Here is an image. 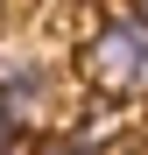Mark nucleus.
<instances>
[{"mask_svg": "<svg viewBox=\"0 0 148 155\" xmlns=\"http://www.w3.org/2000/svg\"><path fill=\"white\" fill-rule=\"evenodd\" d=\"M85 64H92V78L106 92L141 85V78H148V21H113V28L85 49Z\"/></svg>", "mask_w": 148, "mask_h": 155, "instance_id": "1", "label": "nucleus"}, {"mask_svg": "<svg viewBox=\"0 0 148 155\" xmlns=\"http://www.w3.org/2000/svg\"><path fill=\"white\" fill-rule=\"evenodd\" d=\"M42 106V71L35 64H7V71H0V113H7V120H28Z\"/></svg>", "mask_w": 148, "mask_h": 155, "instance_id": "2", "label": "nucleus"}, {"mask_svg": "<svg viewBox=\"0 0 148 155\" xmlns=\"http://www.w3.org/2000/svg\"><path fill=\"white\" fill-rule=\"evenodd\" d=\"M7 148H14V120L0 113V155H7Z\"/></svg>", "mask_w": 148, "mask_h": 155, "instance_id": "3", "label": "nucleus"}, {"mask_svg": "<svg viewBox=\"0 0 148 155\" xmlns=\"http://www.w3.org/2000/svg\"><path fill=\"white\" fill-rule=\"evenodd\" d=\"M42 155H92V148H71V141H57V148H42Z\"/></svg>", "mask_w": 148, "mask_h": 155, "instance_id": "4", "label": "nucleus"}, {"mask_svg": "<svg viewBox=\"0 0 148 155\" xmlns=\"http://www.w3.org/2000/svg\"><path fill=\"white\" fill-rule=\"evenodd\" d=\"M134 7H141V14H148V0H134Z\"/></svg>", "mask_w": 148, "mask_h": 155, "instance_id": "5", "label": "nucleus"}]
</instances>
